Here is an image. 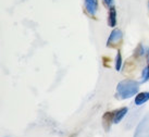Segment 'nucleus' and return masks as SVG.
Returning <instances> with one entry per match:
<instances>
[{"mask_svg": "<svg viewBox=\"0 0 149 137\" xmlns=\"http://www.w3.org/2000/svg\"><path fill=\"white\" fill-rule=\"evenodd\" d=\"M139 84L133 79H124L116 86V97L118 99H128L138 92Z\"/></svg>", "mask_w": 149, "mask_h": 137, "instance_id": "obj_1", "label": "nucleus"}, {"mask_svg": "<svg viewBox=\"0 0 149 137\" xmlns=\"http://www.w3.org/2000/svg\"><path fill=\"white\" fill-rule=\"evenodd\" d=\"M134 137H149V114L141 121L135 131Z\"/></svg>", "mask_w": 149, "mask_h": 137, "instance_id": "obj_2", "label": "nucleus"}, {"mask_svg": "<svg viewBox=\"0 0 149 137\" xmlns=\"http://www.w3.org/2000/svg\"><path fill=\"white\" fill-rule=\"evenodd\" d=\"M122 37H123V35H122V32H121L120 29H113L111 34H110L109 38H108L107 47H109V48H116V47H118L121 44V42H122Z\"/></svg>", "mask_w": 149, "mask_h": 137, "instance_id": "obj_3", "label": "nucleus"}, {"mask_svg": "<svg viewBox=\"0 0 149 137\" xmlns=\"http://www.w3.org/2000/svg\"><path fill=\"white\" fill-rule=\"evenodd\" d=\"M127 111L128 110L126 107H123V108L113 111V122H114V124H119L121 121L124 119V116L127 114Z\"/></svg>", "mask_w": 149, "mask_h": 137, "instance_id": "obj_4", "label": "nucleus"}, {"mask_svg": "<svg viewBox=\"0 0 149 137\" xmlns=\"http://www.w3.org/2000/svg\"><path fill=\"white\" fill-rule=\"evenodd\" d=\"M112 123L113 122V112H106L102 116V126H104V131H110Z\"/></svg>", "mask_w": 149, "mask_h": 137, "instance_id": "obj_5", "label": "nucleus"}, {"mask_svg": "<svg viewBox=\"0 0 149 137\" xmlns=\"http://www.w3.org/2000/svg\"><path fill=\"white\" fill-rule=\"evenodd\" d=\"M85 7H86L87 12L91 15H95L97 8H98L97 0H85Z\"/></svg>", "mask_w": 149, "mask_h": 137, "instance_id": "obj_6", "label": "nucleus"}, {"mask_svg": "<svg viewBox=\"0 0 149 137\" xmlns=\"http://www.w3.org/2000/svg\"><path fill=\"white\" fill-rule=\"evenodd\" d=\"M108 25L110 27H114L116 25V11L114 7L109 9V15H108Z\"/></svg>", "mask_w": 149, "mask_h": 137, "instance_id": "obj_7", "label": "nucleus"}, {"mask_svg": "<svg viewBox=\"0 0 149 137\" xmlns=\"http://www.w3.org/2000/svg\"><path fill=\"white\" fill-rule=\"evenodd\" d=\"M149 100V92L148 91H144V92H139L138 95L136 96L135 98V104L137 106H141L144 104L145 102H147Z\"/></svg>", "mask_w": 149, "mask_h": 137, "instance_id": "obj_8", "label": "nucleus"}, {"mask_svg": "<svg viewBox=\"0 0 149 137\" xmlns=\"http://www.w3.org/2000/svg\"><path fill=\"white\" fill-rule=\"evenodd\" d=\"M122 67V57H121V51L119 50L116 54V70L120 71Z\"/></svg>", "mask_w": 149, "mask_h": 137, "instance_id": "obj_9", "label": "nucleus"}, {"mask_svg": "<svg viewBox=\"0 0 149 137\" xmlns=\"http://www.w3.org/2000/svg\"><path fill=\"white\" fill-rule=\"evenodd\" d=\"M141 77H143V79H141V82H143V83H145V82L149 81V65L144 69L143 74H141Z\"/></svg>", "mask_w": 149, "mask_h": 137, "instance_id": "obj_10", "label": "nucleus"}, {"mask_svg": "<svg viewBox=\"0 0 149 137\" xmlns=\"http://www.w3.org/2000/svg\"><path fill=\"white\" fill-rule=\"evenodd\" d=\"M144 54V48L141 45H138L136 51H135V56H143Z\"/></svg>", "mask_w": 149, "mask_h": 137, "instance_id": "obj_11", "label": "nucleus"}, {"mask_svg": "<svg viewBox=\"0 0 149 137\" xmlns=\"http://www.w3.org/2000/svg\"><path fill=\"white\" fill-rule=\"evenodd\" d=\"M102 2H104V4L107 7V8H111V7H113V0H102Z\"/></svg>", "mask_w": 149, "mask_h": 137, "instance_id": "obj_12", "label": "nucleus"}]
</instances>
